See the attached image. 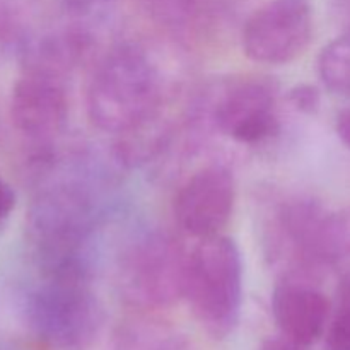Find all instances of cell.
I'll return each instance as SVG.
<instances>
[{
  "label": "cell",
  "instance_id": "cell-1",
  "mask_svg": "<svg viewBox=\"0 0 350 350\" xmlns=\"http://www.w3.org/2000/svg\"><path fill=\"white\" fill-rule=\"evenodd\" d=\"M164 105V72L149 48L122 41L99 58L85 92L88 116L96 129L123 135L159 115Z\"/></svg>",
  "mask_w": 350,
  "mask_h": 350
},
{
  "label": "cell",
  "instance_id": "cell-2",
  "mask_svg": "<svg viewBox=\"0 0 350 350\" xmlns=\"http://www.w3.org/2000/svg\"><path fill=\"white\" fill-rule=\"evenodd\" d=\"M85 273H36L23 296V318L36 340L55 350H82L98 338L105 311Z\"/></svg>",
  "mask_w": 350,
  "mask_h": 350
},
{
  "label": "cell",
  "instance_id": "cell-3",
  "mask_svg": "<svg viewBox=\"0 0 350 350\" xmlns=\"http://www.w3.org/2000/svg\"><path fill=\"white\" fill-rule=\"evenodd\" d=\"M243 256L234 239H198L188 253L185 294L195 320L215 340L236 330L243 310Z\"/></svg>",
  "mask_w": 350,
  "mask_h": 350
},
{
  "label": "cell",
  "instance_id": "cell-4",
  "mask_svg": "<svg viewBox=\"0 0 350 350\" xmlns=\"http://www.w3.org/2000/svg\"><path fill=\"white\" fill-rule=\"evenodd\" d=\"M188 253L164 231L139 236L123 253L118 289L123 301L139 313L174 306L185 294Z\"/></svg>",
  "mask_w": 350,
  "mask_h": 350
},
{
  "label": "cell",
  "instance_id": "cell-5",
  "mask_svg": "<svg viewBox=\"0 0 350 350\" xmlns=\"http://www.w3.org/2000/svg\"><path fill=\"white\" fill-rule=\"evenodd\" d=\"M273 246L289 272L284 279L310 282L337 267V214L306 197L287 198L273 217Z\"/></svg>",
  "mask_w": 350,
  "mask_h": 350
},
{
  "label": "cell",
  "instance_id": "cell-6",
  "mask_svg": "<svg viewBox=\"0 0 350 350\" xmlns=\"http://www.w3.org/2000/svg\"><path fill=\"white\" fill-rule=\"evenodd\" d=\"M197 118L243 146H258L280 133L277 85L263 77L228 79L204 96Z\"/></svg>",
  "mask_w": 350,
  "mask_h": 350
},
{
  "label": "cell",
  "instance_id": "cell-7",
  "mask_svg": "<svg viewBox=\"0 0 350 350\" xmlns=\"http://www.w3.org/2000/svg\"><path fill=\"white\" fill-rule=\"evenodd\" d=\"M313 40L310 0H267L246 19L243 53L263 65H286L304 55Z\"/></svg>",
  "mask_w": 350,
  "mask_h": 350
},
{
  "label": "cell",
  "instance_id": "cell-8",
  "mask_svg": "<svg viewBox=\"0 0 350 350\" xmlns=\"http://www.w3.org/2000/svg\"><path fill=\"white\" fill-rule=\"evenodd\" d=\"M68 118L65 79L38 70H23L10 96V122L21 137L44 152Z\"/></svg>",
  "mask_w": 350,
  "mask_h": 350
},
{
  "label": "cell",
  "instance_id": "cell-9",
  "mask_svg": "<svg viewBox=\"0 0 350 350\" xmlns=\"http://www.w3.org/2000/svg\"><path fill=\"white\" fill-rule=\"evenodd\" d=\"M236 193L232 171L222 164H208L181 185L174 197V219L197 241L222 234L234 212Z\"/></svg>",
  "mask_w": 350,
  "mask_h": 350
},
{
  "label": "cell",
  "instance_id": "cell-10",
  "mask_svg": "<svg viewBox=\"0 0 350 350\" xmlns=\"http://www.w3.org/2000/svg\"><path fill=\"white\" fill-rule=\"evenodd\" d=\"M272 317L280 335L301 345H313L330 321V301L313 284L282 279L272 293Z\"/></svg>",
  "mask_w": 350,
  "mask_h": 350
},
{
  "label": "cell",
  "instance_id": "cell-11",
  "mask_svg": "<svg viewBox=\"0 0 350 350\" xmlns=\"http://www.w3.org/2000/svg\"><path fill=\"white\" fill-rule=\"evenodd\" d=\"M150 19L181 43L204 38L217 17L215 0H142Z\"/></svg>",
  "mask_w": 350,
  "mask_h": 350
},
{
  "label": "cell",
  "instance_id": "cell-12",
  "mask_svg": "<svg viewBox=\"0 0 350 350\" xmlns=\"http://www.w3.org/2000/svg\"><path fill=\"white\" fill-rule=\"evenodd\" d=\"M108 350H197V347L174 325L154 317V313H139L115 328Z\"/></svg>",
  "mask_w": 350,
  "mask_h": 350
},
{
  "label": "cell",
  "instance_id": "cell-13",
  "mask_svg": "<svg viewBox=\"0 0 350 350\" xmlns=\"http://www.w3.org/2000/svg\"><path fill=\"white\" fill-rule=\"evenodd\" d=\"M318 75L330 92L350 96V34L325 44L318 57Z\"/></svg>",
  "mask_w": 350,
  "mask_h": 350
},
{
  "label": "cell",
  "instance_id": "cell-14",
  "mask_svg": "<svg viewBox=\"0 0 350 350\" xmlns=\"http://www.w3.org/2000/svg\"><path fill=\"white\" fill-rule=\"evenodd\" d=\"M325 334V350H350V270L338 282L337 308Z\"/></svg>",
  "mask_w": 350,
  "mask_h": 350
},
{
  "label": "cell",
  "instance_id": "cell-15",
  "mask_svg": "<svg viewBox=\"0 0 350 350\" xmlns=\"http://www.w3.org/2000/svg\"><path fill=\"white\" fill-rule=\"evenodd\" d=\"M286 101L303 115H313L320 109L321 96L314 85L297 84L286 92Z\"/></svg>",
  "mask_w": 350,
  "mask_h": 350
},
{
  "label": "cell",
  "instance_id": "cell-16",
  "mask_svg": "<svg viewBox=\"0 0 350 350\" xmlns=\"http://www.w3.org/2000/svg\"><path fill=\"white\" fill-rule=\"evenodd\" d=\"M344 265L350 270V212L337 214V267Z\"/></svg>",
  "mask_w": 350,
  "mask_h": 350
},
{
  "label": "cell",
  "instance_id": "cell-17",
  "mask_svg": "<svg viewBox=\"0 0 350 350\" xmlns=\"http://www.w3.org/2000/svg\"><path fill=\"white\" fill-rule=\"evenodd\" d=\"M14 208H16V191L0 176V228L5 224Z\"/></svg>",
  "mask_w": 350,
  "mask_h": 350
},
{
  "label": "cell",
  "instance_id": "cell-18",
  "mask_svg": "<svg viewBox=\"0 0 350 350\" xmlns=\"http://www.w3.org/2000/svg\"><path fill=\"white\" fill-rule=\"evenodd\" d=\"M258 350H308L306 345H301L297 342L291 340V338L284 337V335H277V337H269L260 344Z\"/></svg>",
  "mask_w": 350,
  "mask_h": 350
},
{
  "label": "cell",
  "instance_id": "cell-19",
  "mask_svg": "<svg viewBox=\"0 0 350 350\" xmlns=\"http://www.w3.org/2000/svg\"><path fill=\"white\" fill-rule=\"evenodd\" d=\"M335 132L347 149H350V106L342 109L335 120Z\"/></svg>",
  "mask_w": 350,
  "mask_h": 350
},
{
  "label": "cell",
  "instance_id": "cell-20",
  "mask_svg": "<svg viewBox=\"0 0 350 350\" xmlns=\"http://www.w3.org/2000/svg\"><path fill=\"white\" fill-rule=\"evenodd\" d=\"M109 2V0H67L68 5L75 7V9H81V10H89L91 7L96 5H101V3Z\"/></svg>",
  "mask_w": 350,
  "mask_h": 350
}]
</instances>
